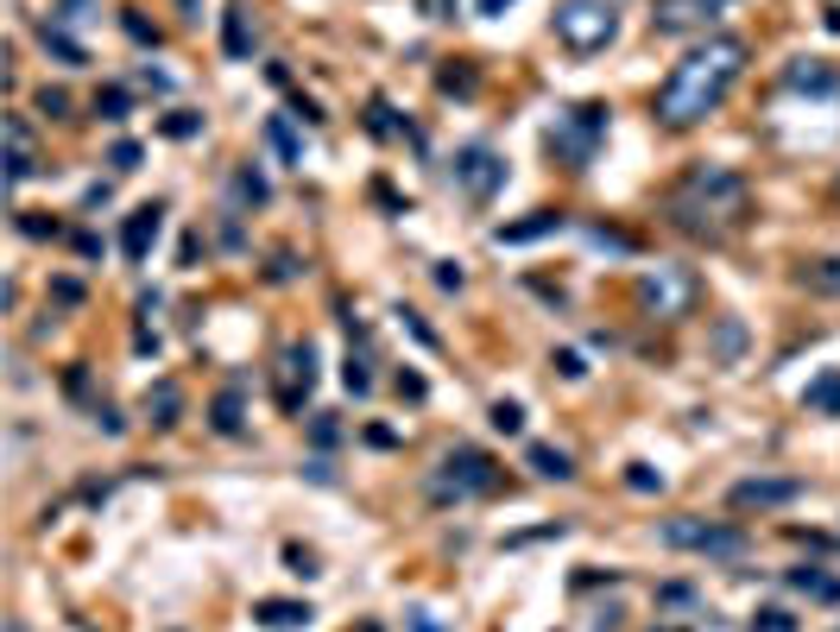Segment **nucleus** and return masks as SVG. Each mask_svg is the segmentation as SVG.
Returning a JSON list of instances; mask_svg holds the SVG:
<instances>
[{
  "label": "nucleus",
  "mask_w": 840,
  "mask_h": 632,
  "mask_svg": "<svg viewBox=\"0 0 840 632\" xmlns=\"http://www.w3.org/2000/svg\"><path fill=\"white\" fill-rule=\"evenodd\" d=\"M51 297H58V304H82V285L77 278H51Z\"/></svg>",
  "instance_id": "obj_40"
},
{
  "label": "nucleus",
  "mask_w": 840,
  "mask_h": 632,
  "mask_svg": "<svg viewBox=\"0 0 840 632\" xmlns=\"http://www.w3.org/2000/svg\"><path fill=\"white\" fill-rule=\"evenodd\" d=\"M639 304L658 310V316H689L695 278H689L683 266H645V273H639Z\"/></svg>",
  "instance_id": "obj_9"
},
{
  "label": "nucleus",
  "mask_w": 840,
  "mask_h": 632,
  "mask_svg": "<svg viewBox=\"0 0 840 632\" xmlns=\"http://www.w3.org/2000/svg\"><path fill=\"white\" fill-rule=\"evenodd\" d=\"M273 278H278V285H285V278H297V254H278V259H273Z\"/></svg>",
  "instance_id": "obj_47"
},
{
  "label": "nucleus",
  "mask_w": 840,
  "mask_h": 632,
  "mask_svg": "<svg viewBox=\"0 0 840 632\" xmlns=\"http://www.w3.org/2000/svg\"><path fill=\"white\" fill-rule=\"evenodd\" d=\"M606 120H613V108L606 101H575V108H563V115L550 120V158L563 165V171H587L594 165V152H601V139H606Z\"/></svg>",
  "instance_id": "obj_3"
},
{
  "label": "nucleus",
  "mask_w": 840,
  "mask_h": 632,
  "mask_svg": "<svg viewBox=\"0 0 840 632\" xmlns=\"http://www.w3.org/2000/svg\"><path fill=\"white\" fill-rule=\"evenodd\" d=\"M424 393H431V386H424L417 374H398V398H424Z\"/></svg>",
  "instance_id": "obj_45"
},
{
  "label": "nucleus",
  "mask_w": 840,
  "mask_h": 632,
  "mask_svg": "<svg viewBox=\"0 0 840 632\" xmlns=\"http://www.w3.org/2000/svg\"><path fill=\"white\" fill-rule=\"evenodd\" d=\"M254 620L273 632H297V626H310L316 613H310V601H254Z\"/></svg>",
  "instance_id": "obj_16"
},
{
  "label": "nucleus",
  "mask_w": 840,
  "mask_h": 632,
  "mask_svg": "<svg viewBox=\"0 0 840 632\" xmlns=\"http://www.w3.org/2000/svg\"><path fill=\"white\" fill-rule=\"evenodd\" d=\"M550 32L575 51V58H594L606 45L620 39V7L613 0H563L556 13H550Z\"/></svg>",
  "instance_id": "obj_4"
},
{
  "label": "nucleus",
  "mask_w": 840,
  "mask_h": 632,
  "mask_svg": "<svg viewBox=\"0 0 840 632\" xmlns=\"http://www.w3.org/2000/svg\"><path fill=\"white\" fill-rule=\"evenodd\" d=\"M63 13H70V20H77V13H82V0H63Z\"/></svg>",
  "instance_id": "obj_50"
},
{
  "label": "nucleus",
  "mask_w": 840,
  "mask_h": 632,
  "mask_svg": "<svg viewBox=\"0 0 840 632\" xmlns=\"http://www.w3.org/2000/svg\"><path fill=\"white\" fill-rule=\"evenodd\" d=\"M360 632H379V626H360Z\"/></svg>",
  "instance_id": "obj_52"
},
{
  "label": "nucleus",
  "mask_w": 840,
  "mask_h": 632,
  "mask_svg": "<svg viewBox=\"0 0 840 632\" xmlns=\"http://www.w3.org/2000/svg\"><path fill=\"white\" fill-rule=\"evenodd\" d=\"M411 632H443V626H436V620H431V613H424V608H417V613H411Z\"/></svg>",
  "instance_id": "obj_49"
},
{
  "label": "nucleus",
  "mask_w": 840,
  "mask_h": 632,
  "mask_svg": "<svg viewBox=\"0 0 840 632\" xmlns=\"http://www.w3.org/2000/svg\"><path fill=\"white\" fill-rule=\"evenodd\" d=\"M291 115L304 120V127H323V108H316L310 96H297V101H291Z\"/></svg>",
  "instance_id": "obj_41"
},
{
  "label": "nucleus",
  "mask_w": 840,
  "mask_h": 632,
  "mask_svg": "<svg viewBox=\"0 0 840 632\" xmlns=\"http://www.w3.org/2000/svg\"><path fill=\"white\" fill-rule=\"evenodd\" d=\"M235 190H240V197H247V203H266V197H273V184L259 178L254 165H247V171H240V178H235Z\"/></svg>",
  "instance_id": "obj_33"
},
{
  "label": "nucleus",
  "mask_w": 840,
  "mask_h": 632,
  "mask_svg": "<svg viewBox=\"0 0 840 632\" xmlns=\"http://www.w3.org/2000/svg\"><path fill=\"white\" fill-rule=\"evenodd\" d=\"M752 632H797V620H790L783 608H759L752 613Z\"/></svg>",
  "instance_id": "obj_32"
},
{
  "label": "nucleus",
  "mask_w": 840,
  "mask_h": 632,
  "mask_svg": "<svg viewBox=\"0 0 840 632\" xmlns=\"http://www.w3.org/2000/svg\"><path fill=\"white\" fill-rule=\"evenodd\" d=\"M658 544L664 551H695V556H745V532L740 525H721V519H702V513H676L658 525Z\"/></svg>",
  "instance_id": "obj_6"
},
{
  "label": "nucleus",
  "mask_w": 840,
  "mask_h": 632,
  "mask_svg": "<svg viewBox=\"0 0 840 632\" xmlns=\"http://www.w3.org/2000/svg\"><path fill=\"white\" fill-rule=\"evenodd\" d=\"M158 235H165V209H158V203H139L134 216H127V228H120V254L134 259V266H146Z\"/></svg>",
  "instance_id": "obj_12"
},
{
  "label": "nucleus",
  "mask_w": 840,
  "mask_h": 632,
  "mask_svg": "<svg viewBox=\"0 0 840 632\" xmlns=\"http://www.w3.org/2000/svg\"><path fill=\"white\" fill-rule=\"evenodd\" d=\"M500 487V468H493V455L487 450H474V443H455L443 462H436V474H431V500L436 506H462V500H481V494H493Z\"/></svg>",
  "instance_id": "obj_5"
},
{
  "label": "nucleus",
  "mask_w": 840,
  "mask_h": 632,
  "mask_svg": "<svg viewBox=\"0 0 840 632\" xmlns=\"http://www.w3.org/2000/svg\"><path fill=\"white\" fill-rule=\"evenodd\" d=\"M525 462H531V474H544V481H575V462H569V450H556V443H531Z\"/></svg>",
  "instance_id": "obj_20"
},
{
  "label": "nucleus",
  "mask_w": 840,
  "mask_h": 632,
  "mask_svg": "<svg viewBox=\"0 0 840 632\" xmlns=\"http://www.w3.org/2000/svg\"><path fill=\"white\" fill-rule=\"evenodd\" d=\"M127 108H134V96H127V89H101V96H96V115H101V120H127Z\"/></svg>",
  "instance_id": "obj_31"
},
{
  "label": "nucleus",
  "mask_w": 840,
  "mask_h": 632,
  "mask_svg": "<svg viewBox=\"0 0 840 632\" xmlns=\"http://www.w3.org/2000/svg\"><path fill=\"white\" fill-rule=\"evenodd\" d=\"M493 431H500V436H518V431H525V412H518V405H512V398H500V405H493Z\"/></svg>",
  "instance_id": "obj_30"
},
{
  "label": "nucleus",
  "mask_w": 840,
  "mask_h": 632,
  "mask_svg": "<svg viewBox=\"0 0 840 632\" xmlns=\"http://www.w3.org/2000/svg\"><path fill=\"white\" fill-rule=\"evenodd\" d=\"M556 374H563V379H582L587 367H582V355H569V348H563V355H556Z\"/></svg>",
  "instance_id": "obj_44"
},
{
  "label": "nucleus",
  "mask_w": 840,
  "mask_h": 632,
  "mask_svg": "<svg viewBox=\"0 0 840 632\" xmlns=\"http://www.w3.org/2000/svg\"><path fill=\"white\" fill-rule=\"evenodd\" d=\"M221 51L235 63L254 58V20H247V7H221Z\"/></svg>",
  "instance_id": "obj_17"
},
{
  "label": "nucleus",
  "mask_w": 840,
  "mask_h": 632,
  "mask_svg": "<svg viewBox=\"0 0 840 632\" xmlns=\"http://www.w3.org/2000/svg\"><path fill=\"white\" fill-rule=\"evenodd\" d=\"M367 367H373L367 355H348V367H342V386H348L354 398H367V393H373V374H367Z\"/></svg>",
  "instance_id": "obj_28"
},
{
  "label": "nucleus",
  "mask_w": 840,
  "mask_h": 632,
  "mask_svg": "<svg viewBox=\"0 0 840 632\" xmlns=\"http://www.w3.org/2000/svg\"><path fill=\"white\" fill-rule=\"evenodd\" d=\"M664 221L695 247H721L752 221V184L733 171V165H714V158H695L683 178L664 190Z\"/></svg>",
  "instance_id": "obj_1"
},
{
  "label": "nucleus",
  "mask_w": 840,
  "mask_h": 632,
  "mask_svg": "<svg viewBox=\"0 0 840 632\" xmlns=\"http://www.w3.org/2000/svg\"><path fill=\"white\" fill-rule=\"evenodd\" d=\"M828 190H834V203H840V171H834V184H828Z\"/></svg>",
  "instance_id": "obj_51"
},
{
  "label": "nucleus",
  "mask_w": 840,
  "mask_h": 632,
  "mask_svg": "<svg viewBox=\"0 0 840 632\" xmlns=\"http://www.w3.org/2000/svg\"><path fill=\"white\" fill-rule=\"evenodd\" d=\"M449 184L468 203H493L500 190H506V158L493 152L487 139H468V146L449 158Z\"/></svg>",
  "instance_id": "obj_7"
},
{
  "label": "nucleus",
  "mask_w": 840,
  "mask_h": 632,
  "mask_svg": "<svg viewBox=\"0 0 840 632\" xmlns=\"http://www.w3.org/2000/svg\"><path fill=\"white\" fill-rule=\"evenodd\" d=\"M39 39H45V51H51L58 63H89V51H82L70 32H58V26H39Z\"/></svg>",
  "instance_id": "obj_25"
},
{
  "label": "nucleus",
  "mask_w": 840,
  "mask_h": 632,
  "mask_svg": "<svg viewBox=\"0 0 840 632\" xmlns=\"http://www.w3.org/2000/svg\"><path fill=\"white\" fill-rule=\"evenodd\" d=\"M797 494H802V481H790V474H752V481H733L727 506L733 513H771V506H790Z\"/></svg>",
  "instance_id": "obj_10"
},
{
  "label": "nucleus",
  "mask_w": 840,
  "mask_h": 632,
  "mask_svg": "<svg viewBox=\"0 0 840 632\" xmlns=\"http://www.w3.org/2000/svg\"><path fill=\"white\" fill-rule=\"evenodd\" d=\"M745 70V39L721 32V39L695 45L676 70L664 77L658 101H651V120L664 127V134H689V127H702L708 115H721V101L733 96V82Z\"/></svg>",
  "instance_id": "obj_2"
},
{
  "label": "nucleus",
  "mask_w": 840,
  "mask_h": 632,
  "mask_svg": "<svg viewBox=\"0 0 840 632\" xmlns=\"http://www.w3.org/2000/svg\"><path fill=\"white\" fill-rule=\"evenodd\" d=\"M20 235H32V240H58V221H45V216H32V209H20Z\"/></svg>",
  "instance_id": "obj_37"
},
{
  "label": "nucleus",
  "mask_w": 840,
  "mask_h": 632,
  "mask_svg": "<svg viewBox=\"0 0 840 632\" xmlns=\"http://www.w3.org/2000/svg\"><path fill=\"white\" fill-rule=\"evenodd\" d=\"M797 285H802V292H816V297H840V254L809 259V266L797 273Z\"/></svg>",
  "instance_id": "obj_19"
},
{
  "label": "nucleus",
  "mask_w": 840,
  "mask_h": 632,
  "mask_svg": "<svg viewBox=\"0 0 840 632\" xmlns=\"http://www.w3.org/2000/svg\"><path fill=\"white\" fill-rule=\"evenodd\" d=\"M120 26H127V39H139V45H158V26H146V20L134 13V7L120 13Z\"/></svg>",
  "instance_id": "obj_36"
},
{
  "label": "nucleus",
  "mask_w": 840,
  "mask_h": 632,
  "mask_svg": "<svg viewBox=\"0 0 840 632\" xmlns=\"http://www.w3.org/2000/svg\"><path fill=\"white\" fill-rule=\"evenodd\" d=\"M436 285H443V292H462V285H468V273H462V266H436Z\"/></svg>",
  "instance_id": "obj_42"
},
{
  "label": "nucleus",
  "mask_w": 840,
  "mask_h": 632,
  "mask_svg": "<svg viewBox=\"0 0 840 632\" xmlns=\"http://www.w3.org/2000/svg\"><path fill=\"white\" fill-rule=\"evenodd\" d=\"M367 134H373V139H392V134H398V120H392V101H386V96L367 101Z\"/></svg>",
  "instance_id": "obj_27"
},
{
  "label": "nucleus",
  "mask_w": 840,
  "mask_h": 632,
  "mask_svg": "<svg viewBox=\"0 0 840 632\" xmlns=\"http://www.w3.org/2000/svg\"><path fill=\"white\" fill-rule=\"evenodd\" d=\"M209 424H216L221 436H240V431H247V417H240V386H228V393L209 405Z\"/></svg>",
  "instance_id": "obj_23"
},
{
  "label": "nucleus",
  "mask_w": 840,
  "mask_h": 632,
  "mask_svg": "<svg viewBox=\"0 0 840 632\" xmlns=\"http://www.w3.org/2000/svg\"><path fill=\"white\" fill-rule=\"evenodd\" d=\"M310 386H316V342H291L285 361H278V398L297 412L310 398Z\"/></svg>",
  "instance_id": "obj_11"
},
{
  "label": "nucleus",
  "mask_w": 840,
  "mask_h": 632,
  "mask_svg": "<svg viewBox=\"0 0 840 632\" xmlns=\"http://www.w3.org/2000/svg\"><path fill=\"white\" fill-rule=\"evenodd\" d=\"M177 412H184V393H177L171 379H158L152 393H146V417H152L158 431H171V424H177Z\"/></svg>",
  "instance_id": "obj_22"
},
{
  "label": "nucleus",
  "mask_w": 840,
  "mask_h": 632,
  "mask_svg": "<svg viewBox=\"0 0 840 632\" xmlns=\"http://www.w3.org/2000/svg\"><path fill=\"white\" fill-rule=\"evenodd\" d=\"M563 209H531L525 221H500V228H493V240H500V247H525V240H544V235H563Z\"/></svg>",
  "instance_id": "obj_14"
},
{
  "label": "nucleus",
  "mask_w": 840,
  "mask_h": 632,
  "mask_svg": "<svg viewBox=\"0 0 840 632\" xmlns=\"http://www.w3.org/2000/svg\"><path fill=\"white\" fill-rule=\"evenodd\" d=\"M96 424H101L108 436H120V412H115V405H96Z\"/></svg>",
  "instance_id": "obj_46"
},
{
  "label": "nucleus",
  "mask_w": 840,
  "mask_h": 632,
  "mask_svg": "<svg viewBox=\"0 0 840 632\" xmlns=\"http://www.w3.org/2000/svg\"><path fill=\"white\" fill-rule=\"evenodd\" d=\"M625 487H632V494H658V487H664V474H651L645 462H632V474H625Z\"/></svg>",
  "instance_id": "obj_35"
},
{
  "label": "nucleus",
  "mask_w": 840,
  "mask_h": 632,
  "mask_svg": "<svg viewBox=\"0 0 840 632\" xmlns=\"http://www.w3.org/2000/svg\"><path fill=\"white\" fill-rule=\"evenodd\" d=\"M506 7H512V0H474V13H481V20H500Z\"/></svg>",
  "instance_id": "obj_48"
},
{
  "label": "nucleus",
  "mask_w": 840,
  "mask_h": 632,
  "mask_svg": "<svg viewBox=\"0 0 840 632\" xmlns=\"http://www.w3.org/2000/svg\"><path fill=\"white\" fill-rule=\"evenodd\" d=\"M39 108H45L51 120H63V115H70V96H63V89H45V96H39Z\"/></svg>",
  "instance_id": "obj_39"
},
{
  "label": "nucleus",
  "mask_w": 840,
  "mask_h": 632,
  "mask_svg": "<svg viewBox=\"0 0 840 632\" xmlns=\"http://www.w3.org/2000/svg\"><path fill=\"white\" fill-rule=\"evenodd\" d=\"M266 146L278 152V165H304V139L291 134V115H273V120H266Z\"/></svg>",
  "instance_id": "obj_21"
},
{
  "label": "nucleus",
  "mask_w": 840,
  "mask_h": 632,
  "mask_svg": "<svg viewBox=\"0 0 840 632\" xmlns=\"http://www.w3.org/2000/svg\"><path fill=\"white\" fill-rule=\"evenodd\" d=\"M783 89H797V96H834L840 70L828 58H797L790 70H783Z\"/></svg>",
  "instance_id": "obj_15"
},
{
  "label": "nucleus",
  "mask_w": 840,
  "mask_h": 632,
  "mask_svg": "<svg viewBox=\"0 0 840 632\" xmlns=\"http://www.w3.org/2000/svg\"><path fill=\"white\" fill-rule=\"evenodd\" d=\"M802 412H816V417H840V367H828L821 379H809V386H802Z\"/></svg>",
  "instance_id": "obj_18"
},
{
  "label": "nucleus",
  "mask_w": 840,
  "mask_h": 632,
  "mask_svg": "<svg viewBox=\"0 0 840 632\" xmlns=\"http://www.w3.org/2000/svg\"><path fill=\"white\" fill-rule=\"evenodd\" d=\"M740 0H651V32L664 39H683V32H708V26L733 13Z\"/></svg>",
  "instance_id": "obj_8"
},
{
  "label": "nucleus",
  "mask_w": 840,
  "mask_h": 632,
  "mask_svg": "<svg viewBox=\"0 0 840 632\" xmlns=\"http://www.w3.org/2000/svg\"><path fill=\"white\" fill-rule=\"evenodd\" d=\"M285 563H291V575H316V556H310V551H297V544L285 551Z\"/></svg>",
  "instance_id": "obj_43"
},
{
  "label": "nucleus",
  "mask_w": 840,
  "mask_h": 632,
  "mask_svg": "<svg viewBox=\"0 0 840 632\" xmlns=\"http://www.w3.org/2000/svg\"><path fill=\"white\" fill-rule=\"evenodd\" d=\"M436 89H443V96H474L481 77H474L468 63H455V70H436Z\"/></svg>",
  "instance_id": "obj_26"
},
{
  "label": "nucleus",
  "mask_w": 840,
  "mask_h": 632,
  "mask_svg": "<svg viewBox=\"0 0 840 632\" xmlns=\"http://www.w3.org/2000/svg\"><path fill=\"white\" fill-rule=\"evenodd\" d=\"M139 139H115V152H108V165H115V171H139Z\"/></svg>",
  "instance_id": "obj_34"
},
{
  "label": "nucleus",
  "mask_w": 840,
  "mask_h": 632,
  "mask_svg": "<svg viewBox=\"0 0 840 632\" xmlns=\"http://www.w3.org/2000/svg\"><path fill=\"white\" fill-rule=\"evenodd\" d=\"M165 134H171V139H196V134H202V115H171V120H165Z\"/></svg>",
  "instance_id": "obj_38"
},
{
  "label": "nucleus",
  "mask_w": 840,
  "mask_h": 632,
  "mask_svg": "<svg viewBox=\"0 0 840 632\" xmlns=\"http://www.w3.org/2000/svg\"><path fill=\"white\" fill-rule=\"evenodd\" d=\"M740 348H745V329L733 323V316H721V336H714V355H721V361H740Z\"/></svg>",
  "instance_id": "obj_29"
},
{
  "label": "nucleus",
  "mask_w": 840,
  "mask_h": 632,
  "mask_svg": "<svg viewBox=\"0 0 840 632\" xmlns=\"http://www.w3.org/2000/svg\"><path fill=\"white\" fill-rule=\"evenodd\" d=\"M790 589L816 594V601H840V582H834V575H821V570H809V563H802V570H790Z\"/></svg>",
  "instance_id": "obj_24"
},
{
  "label": "nucleus",
  "mask_w": 840,
  "mask_h": 632,
  "mask_svg": "<svg viewBox=\"0 0 840 632\" xmlns=\"http://www.w3.org/2000/svg\"><path fill=\"white\" fill-rule=\"evenodd\" d=\"M39 178V152H32V127L26 115H7V184Z\"/></svg>",
  "instance_id": "obj_13"
}]
</instances>
